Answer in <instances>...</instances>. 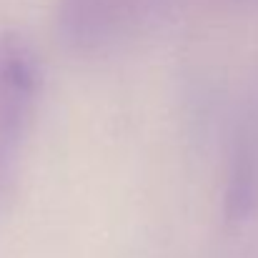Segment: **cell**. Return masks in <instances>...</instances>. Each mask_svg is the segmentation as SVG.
Returning <instances> with one entry per match:
<instances>
[{
    "mask_svg": "<svg viewBox=\"0 0 258 258\" xmlns=\"http://www.w3.org/2000/svg\"><path fill=\"white\" fill-rule=\"evenodd\" d=\"M43 71L35 48L13 30L0 33V211L5 208L38 110Z\"/></svg>",
    "mask_w": 258,
    "mask_h": 258,
    "instance_id": "obj_1",
    "label": "cell"
},
{
    "mask_svg": "<svg viewBox=\"0 0 258 258\" xmlns=\"http://www.w3.org/2000/svg\"><path fill=\"white\" fill-rule=\"evenodd\" d=\"M258 203V166L251 156H241L226 188V213L231 221L248 216Z\"/></svg>",
    "mask_w": 258,
    "mask_h": 258,
    "instance_id": "obj_3",
    "label": "cell"
},
{
    "mask_svg": "<svg viewBox=\"0 0 258 258\" xmlns=\"http://www.w3.org/2000/svg\"><path fill=\"white\" fill-rule=\"evenodd\" d=\"M163 0H60L58 30L68 48L103 53L143 30Z\"/></svg>",
    "mask_w": 258,
    "mask_h": 258,
    "instance_id": "obj_2",
    "label": "cell"
}]
</instances>
